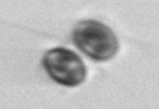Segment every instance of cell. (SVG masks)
Returning <instances> with one entry per match:
<instances>
[{"instance_id": "1", "label": "cell", "mask_w": 159, "mask_h": 109, "mask_svg": "<svg viewBox=\"0 0 159 109\" xmlns=\"http://www.w3.org/2000/svg\"><path fill=\"white\" fill-rule=\"evenodd\" d=\"M73 41L93 61H108L118 53L119 41L108 25L98 20H81L73 30Z\"/></svg>"}, {"instance_id": "2", "label": "cell", "mask_w": 159, "mask_h": 109, "mask_svg": "<svg viewBox=\"0 0 159 109\" xmlns=\"http://www.w3.org/2000/svg\"><path fill=\"white\" fill-rule=\"evenodd\" d=\"M42 63L48 76L61 86H78L86 78V66L80 54L65 46L48 50Z\"/></svg>"}]
</instances>
